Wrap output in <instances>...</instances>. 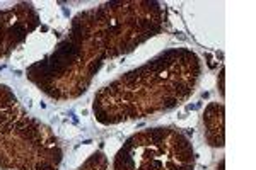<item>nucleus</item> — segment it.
Wrapping results in <instances>:
<instances>
[{"instance_id": "2", "label": "nucleus", "mask_w": 256, "mask_h": 170, "mask_svg": "<svg viewBox=\"0 0 256 170\" xmlns=\"http://www.w3.org/2000/svg\"><path fill=\"white\" fill-rule=\"evenodd\" d=\"M202 72V60L193 49L169 48L98 90L94 118L113 126L169 113L195 94Z\"/></svg>"}, {"instance_id": "6", "label": "nucleus", "mask_w": 256, "mask_h": 170, "mask_svg": "<svg viewBox=\"0 0 256 170\" xmlns=\"http://www.w3.org/2000/svg\"><path fill=\"white\" fill-rule=\"evenodd\" d=\"M226 107L222 102H210L204 111L205 140L208 147L224 148L226 145Z\"/></svg>"}, {"instance_id": "5", "label": "nucleus", "mask_w": 256, "mask_h": 170, "mask_svg": "<svg viewBox=\"0 0 256 170\" xmlns=\"http://www.w3.org/2000/svg\"><path fill=\"white\" fill-rule=\"evenodd\" d=\"M38 24V12L31 3H19L9 10H0V60L14 51Z\"/></svg>"}, {"instance_id": "8", "label": "nucleus", "mask_w": 256, "mask_h": 170, "mask_svg": "<svg viewBox=\"0 0 256 170\" xmlns=\"http://www.w3.org/2000/svg\"><path fill=\"white\" fill-rule=\"evenodd\" d=\"M218 92H220V97L224 99V68H220V73H218Z\"/></svg>"}, {"instance_id": "9", "label": "nucleus", "mask_w": 256, "mask_h": 170, "mask_svg": "<svg viewBox=\"0 0 256 170\" xmlns=\"http://www.w3.org/2000/svg\"><path fill=\"white\" fill-rule=\"evenodd\" d=\"M224 165H226V159H220V162H218V165H217V170H224Z\"/></svg>"}, {"instance_id": "4", "label": "nucleus", "mask_w": 256, "mask_h": 170, "mask_svg": "<svg viewBox=\"0 0 256 170\" xmlns=\"http://www.w3.org/2000/svg\"><path fill=\"white\" fill-rule=\"evenodd\" d=\"M113 170H195V150L174 126L147 128L122 145Z\"/></svg>"}, {"instance_id": "7", "label": "nucleus", "mask_w": 256, "mask_h": 170, "mask_svg": "<svg viewBox=\"0 0 256 170\" xmlns=\"http://www.w3.org/2000/svg\"><path fill=\"white\" fill-rule=\"evenodd\" d=\"M77 170H108V159L104 157V153L96 152V153H92V155H90Z\"/></svg>"}, {"instance_id": "1", "label": "nucleus", "mask_w": 256, "mask_h": 170, "mask_svg": "<svg viewBox=\"0 0 256 170\" xmlns=\"http://www.w3.org/2000/svg\"><path fill=\"white\" fill-rule=\"evenodd\" d=\"M164 26L166 5L156 0L108 2L84 10L53 53L28 68V78L52 99H76L106 60L134 51Z\"/></svg>"}, {"instance_id": "3", "label": "nucleus", "mask_w": 256, "mask_h": 170, "mask_svg": "<svg viewBox=\"0 0 256 170\" xmlns=\"http://www.w3.org/2000/svg\"><path fill=\"white\" fill-rule=\"evenodd\" d=\"M62 155L53 131L24 111L9 87L0 85V169L58 170Z\"/></svg>"}]
</instances>
